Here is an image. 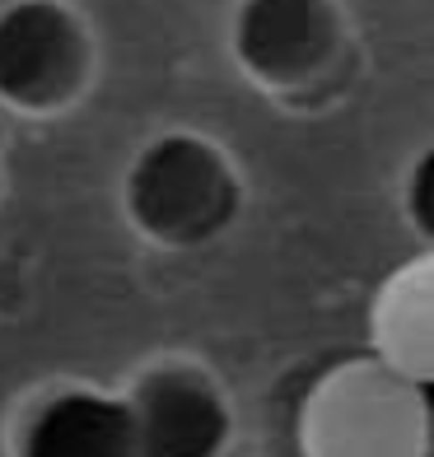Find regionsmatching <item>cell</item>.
Returning <instances> with one entry per match:
<instances>
[{"mask_svg":"<svg viewBox=\"0 0 434 457\" xmlns=\"http://www.w3.org/2000/svg\"><path fill=\"white\" fill-rule=\"evenodd\" d=\"M127 215L163 247H201L224 234L238 211V178L211 140L169 131L140 145L121 182Z\"/></svg>","mask_w":434,"mask_h":457,"instance_id":"cell-1","label":"cell"},{"mask_svg":"<svg viewBox=\"0 0 434 457\" xmlns=\"http://www.w3.org/2000/svg\"><path fill=\"white\" fill-rule=\"evenodd\" d=\"M425 392L379 360H350L308 392V457H421Z\"/></svg>","mask_w":434,"mask_h":457,"instance_id":"cell-2","label":"cell"},{"mask_svg":"<svg viewBox=\"0 0 434 457\" xmlns=\"http://www.w3.org/2000/svg\"><path fill=\"white\" fill-rule=\"evenodd\" d=\"M89 71V33L66 0H10L0 10V103L52 112Z\"/></svg>","mask_w":434,"mask_h":457,"instance_id":"cell-3","label":"cell"},{"mask_svg":"<svg viewBox=\"0 0 434 457\" xmlns=\"http://www.w3.org/2000/svg\"><path fill=\"white\" fill-rule=\"evenodd\" d=\"M230 47L257 85L299 89L337 56L341 14L332 0H238Z\"/></svg>","mask_w":434,"mask_h":457,"instance_id":"cell-4","label":"cell"},{"mask_svg":"<svg viewBox=\"0 0 434 457\" xmlns=\"http://www.w3.org/2000/svg\"><path fill=\"white\" fill-rule=\"evenodd\" d=\"M136 457H220L230 439V411L211 378L192 369H150L127 392Z\"/></svg>","mask_w":434,"mask_h":457,"instance_id":"cell-5","label":"cell"},{"mask_svg":"<svg viewBox=\"0 0 434 457\" xmlns=\"http://www.w3.org/2000/svg\"><path fill=\"white\" fill-rule=\"evenodd\" d=\"M19 457H136L127 402L94 387H66L29 415Z\"/></svg>","mask_w":434,"mask_h":457,"instance_id":"cell-6","label":"cell"},{"mask_svg":"<svg viewBox=\"0 0 434 457\" xmlns=\"http://www.w3.org/2000/svg\"><path fill=\"white\" fill-rule=\"evenodd\" d=\"M374 360L430 387L434 373V262L416 257L392 271L374 299Z\"/></svg>","mask_w":434,"mask_h":457,"instance_id":"cell-7","label":"cell"},{"mask_svg":"<svg viewBox=\"0 0 434 457\" xmlns=\"http://www.w3.org/2000/svg\"><path fill=\"white\" fill-rule=\"evenodd\" d=\"M430 182H434V154L425 150V154L416 159V169H411V178H406V215H411V224H416V234H421V238H430V234H434Z\"/></svg>","mask_w":434,"mask_h":457,"instance_id":"cell-8","label":"cell"}]
</instances>
